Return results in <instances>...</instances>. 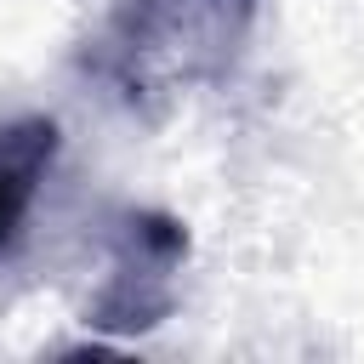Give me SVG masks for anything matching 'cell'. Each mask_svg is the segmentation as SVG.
Masks as SVG:
<instances>
[{
	"instance_id": "7a4b0ae2",
	"label": "cell",
	"mask_w": 364,
	"mask_h": 364,
	"mask_svg": "<svg viewBox=\"0 0 364 364\" xmlns=\"http://www.w3.org/2000/svg\"><path fill=\"white\" fill-rule=\"evenodd\" d=\"M228 6L250 0H136L131 17L119 23V51L136 68H188L193 51L228 46Z\"/></svg>"
},
{
	"instance_id": "6da1fadb",
	"label": "cell",
	"mask_w": 364,
	"mask_h": 364,
	"mask_svg": "<svg viewBox=\"0 0 364 364\" xmlns=\"http://www.w3.org/2000/svg\"><path fill=\"white\" fill-rule=\"evenodd\" d=\"M182 256V228L165 216H131L125 222V250H119V273L102 290L91 324L108 330H142L171 307V267Z\"/></svg>"
},
{
	"instance_id": "3957f363",
	"label": "cell",
	"mask_w": 364,
	"mask_h": 364,
	"mask_svg": "<svg viewBox=\"0 0 364 364\" xmlns=\"http://www.w3.org/2000/svg\"><path fill=\"white\" fill-rule=\"evenodd\" d=\"M51 159H57V125L46 114L0 119V250L17 245Z\"/></svg>"
}]
</instances>
